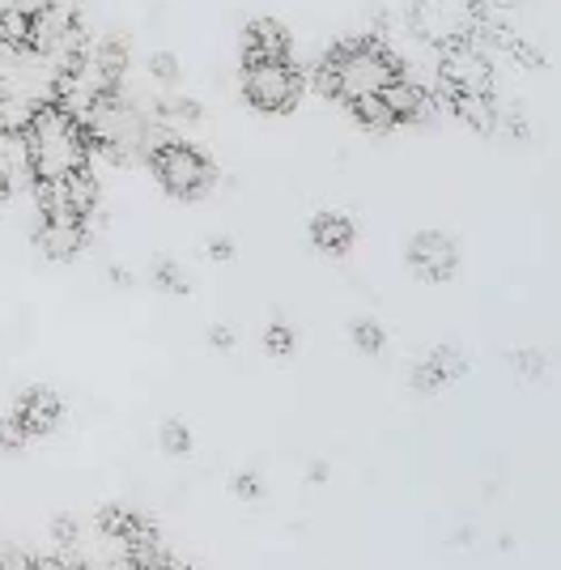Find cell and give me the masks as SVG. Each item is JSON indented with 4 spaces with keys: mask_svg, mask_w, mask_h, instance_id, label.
I'll use <instances>...</instances> for the list:
<instances>
[{
    "mask_svg": "<svg viewBox=\"0 0 561 570\" xmlns=\"http://www.w3.org/2000/svg\"><path fill=\"white\" fill-rule=\"evenodd\" d=\"M26 141L35 154V179L39 184H69L72 175L90 170V132L86 124L65 111L60 102L43 98L26 124Z\"/></svg>",
    "mask_w": 561,
    "mask_h": 570,
    "instance_id": "obj_1",
    "label": "cell"
},
{
    "mask_svg": "<svg viewBox=\"0 0 561 570\" xmlns=\"http://www.w3.org/2000/svg\"><path fill=\"white\" fill-rule=\"evenodd\" d=\"M327 65L336 69V90H341L345 107L362 102V98H383V90L404 77L396 56L374 39H357V43L327 51Z\"/></svg>",
    "mask_w": 561,
    "mask_h": 570,
    "instance_id": "obj_2",
    "label": "cell"
},
{
    "mask_svg": "<svg viewBox=\"0 0 561 570\" xmlns=\"http://www.w3.org/2000/svg\"><path fill=\"white\" fill-rule=\"evenodd\" d=\"M149 124L154 119H145L119 90H111L94 102V111L86 116V132L94 149H102L107 158L137 163V158H149Z\"/></svg>",
    "mask_w": 561,
    "mask_h": 570,
    "instance_id": "obj_3",
    "label": "cell"
},
{
    "mask_svg": "<svg viewBox=\"0 0 561 570\" xmlns=\"http://www.w3.org/2000/svg\"><path fill=\"white\" fill-rule=\"evenodd\" d=\"M149 167L158 175V184H163L170 196H179V200H191V196H205L213 188V163L196 149V145H166L158 149L154 158H149Z\"/></svg>",
    "mask_w": 561,
    "mask_h": 570,
    "instance_id": "obj_4",
    "label": "cell"
},
{
    "mask_svg": "<svg viewBox=\"0 0 561 570\" xmlns=\"http://www.w3.org/2000/svg\"><path fill=\"white\" fill-rule=\"evenodd\" d=\"M409 30L425 39L430 48H455L468 43L476 30V4H455V0H430V4H413L409 9Z\"/></svg>",
    "mask_w": 561,
    "mask_h": 570,
    "instance_id": "obj_5",
    "label": "cell"
},
{
    "mask_svg": "<svg viewBox=\"0 0 561 570\" xmlns=\"http://www.w3.org/2000/svg\"><path fill=\"white\" fill-rule=\"evenodd\" d=\"M303 95V77L289 60H273V65H243V98L256 111H289Z\"/></svg>",
    "mask_w": 561,
    "mask_h": 570,
    "instance_id": "obj_6",
    "label": "cell"
},
{
    "mask_svg": "<svg viewBox=\"0 0 561 570\" xmlns=\"http://www.w3.org/2000/svg\"><path fill=\"white\" fill-rule=\"evenodd\" d=\"M439 81H443V95L490 98V90H493L490 51L476 48V43H455V48H446L443 60H439Z\"/></svg>",
    "mask_w": 561,
    "mask_h": 570,
    "instance_id": "obj_7",
    "label": "cell"
},
{
    "mask_svg": "<svg viewBox=\"0 0 561 570\" xmlns=\"http://www.w3.org/2000/svg\"><path fill=\"white\" fill-rule=\"evenodd\" d=\"M409 268L417 273L421 282H451L455 268H460V252H455V243L443 230H421L409 243Z\"/></svg>",
    "mask_w": 561,
    "mask_h": 570,
    "instance_id": "obj_8",
    "label": "cell"
},
{
    "mask_svg": "<svg viewBox=\"0 0 561 570\" xmlns=\"http://www.w3.org/2000/svg\"><path fill=\"white\" fill-rule=\"evenodd\" d=\"M35 243L47 261H69L86 243V217H77L72 209H47V214H39Z\"/></svg>",
    "mask_w": 561,
    "mask_h": 570,
    "instance_id": "obj_9",
    "label": "cell"
},
{
    "mask_svg": "<svg viewBox=\"0 0 561 570\" xmlns=\"http://www.w3.org/2000/svg\"><path fill=\"white\" fill-rule=\"evenodd\" d=\"M273 60H289V35L273 18H256L243 35V65H273Z\"/></svg>",
    "mask_w": 561,
    "mask_h": 570,
    "instance_id": "obj_10",
    "label": "cell"
},
{
    "mask_svg": "<svg viewBox=\"0 0 561 570\" xmlns=\"http://www.w3.org/2000/svg\"><path fill=\"white\" fill-rule=\"evenodd\" d=\"M60 413H65V404L51 387H30L13 409V422H22L26 434H47V430H56Z\"/></svg>",
    "mask_w": 561,
    "mask_h": 570,
    "instance_id": "obj_11",
    "label": "cell"
},
{
    "mask_svg": "<svg viewBox=\"0 0 561 570\" xmlns=\"http://www.w3.org/2000/svg\"><path fill=\"white\" fill-rule=\"evenodd\" d=\"M383 102H387V111L396 116V124H417L434 111V98L430 90H421L417 81H409V77H400L396 86H387L383 90Z\"/></svg>",
    "mask_w": 561,
    "mask_h": 570,
    "instance_id": "obj_12",
    "label": "cell"
},
{
    "mask_svg": "<svg viewBox=\"0 0 561 570\" xmlns=\"http://www.w3.org/2000/svg\"><path fill=\"white\" fill-rule=\"evenodd\" d=\"M460 375H464V357H460V350L443 345V350H434V354L417 366L413 387H417V392H439V387H446V383L460 380Z\"/></svg>",
    "mask_w": 561,
    "mask_h": 570,
    "instance_id": "obj_13",
    "label": "cell"
},
{
    "mask_svg": "<svg viewBox=\"0 0 561 570\" xmlns=\"http://www.w3.org/2000/svg\"><path fill=\"white\" fill-rule=\"evenodd\" d=\"M353 235L357 230H353V222L345 214H319L311 222V243L327 256H345L353 247Z\"/></svg>",
    "mask_w": 561,
    "mask_h": 570,
    "instance_id": "obj_14",
    "label": "cell"
},
{
    "mask_svg": "<svg viewBox=\"0 0 561 570\" xmlns=\"http://www.w3.org/2000/svg\"><path fill=\"white\" fill-rule=\"evenodd\" d=\"M455 111V116L464 119L468 128H476V132H493L498 124H502V111L493 107V95L490 98H472V95H439Z\"/></svg>",
    "mask_w": 561,
    "mask_h": 570,
    "instance_id": "obj_15",
    "label": "cell"
},
{
    "mask_svg": "<svg viewBox=\"0 0 561 570\" xmlns=\"http://www.w3.org/2000/svg\"><path fill=\"white\" fill-rule=\"evenodd\" d=\"M56 188L65 191V205L77 217H90L98 209V179H94V170H81V175H72L69 184H56Z\"/></svg>",
    "mask_w": 561,
    "mask_h": 570,
    "instance_id": "obj_16",
    "label": "cell"
},
{
    "mask_svg": "<svg viewBox=\"0 0 561 570\" xmlns=\"http://www.w3.org/2000/svg\"><path fill=\"white\" fill-rule=\"evenodd\" d=\"M94 65H98V69H102V77H107V81L119 90L124 69H128V48H124V39H102V43L94 48Z\"/></svg>",
    "mask_w": 561,
    "mask_h": 570,
    "instance_id": "obj_17",
    "label": "cell"
},
{
    "mask_svg": "<svg viewBox=\"0 0 561 570\" xmlns=\"http://www.w3.org/2000/svg\"><path fill=\"white\" fill-rule=\"evenodd\" d=\"M350 111L362 119L366 128H374V132H387V128H396V116L387 111V102H383V98H362V102H353Z\"/></svg>",
    "mask_w": 561,
    "mask_h": 570,
    "instance_id": "obj_18",
    "label": "cell"
},
{
    "mask_svg": "<svg viewBox=\"0 0 561 570\" xmlns=\"http://www.w3.org/2000/svg\"><path fill=\"white\" fill-rule=\"evenodd\" d=\"M353 345L362 350V354H383V345H387V333L374 324V320H357L353 324Z\"/></svg>",
    "mask_w": 561,
    "mask_h": 570,
    "instance_id": "obj_19",
    "label": "cell"
},
{
    "mask_svg": "<svg viewBox=\"0 0 561 570\" xmlns=\"http://www.w3.org/2000/svg\"><path fill=\"white\" fill-rule=\"evenodd\" d=\"M264 350L273 357H289L294 354V328H289L285 320H273V324L264 328Z\"/></svg>",
    "mask_w": 561,
    "mask_h": 570,
    "instance_id": "obj_20",
    "label": "cell"
},
{
    "mask_svg": "<svg viewBox=\"0 0 561 570\" xmlns=\"http://www.w3.org/2000/svg\"><path fill=\"white\" fill-rule=\"evenodd\" d=\"M154 282H158V289H170V294H184V289H187L179 264L166 261V256H158V261H154Z\"/></svg>",
    "mask_w": 561,
    "mask_h": 570,
    "instance_id": "obj_21",
    "label": "cell"
},
{
    "mask_svg": "<svg viewBox=\"0 0 561 570\" xmlns=\"http://www.w3.org/2000/svg\"><path fill=\"white\" fill-rule=\"evenodd\" d=\"M511 366L523 380H540L549 371V357L540 354V350H519V354H511Z\"/></svg>",
    "mask_w": 561,
    "mask_h": 570,
    "instance_id": "obj_22",
    "label": "cell"
},
{
    "mask_svg": "<svg viewBox=\"0 0 561 570\" xmlns=\"http://www.w3.org/2000/svg\"><path fill=\"white\" fill-rule=\"evenodd\" d=\"M149 72L163 81L166 90H170V86H179V60H175L170 51H154V56H149Z\"/></svg>",
    "mask_w": 561,
    "mask_h": 570,
    "instance_id": "obj_23",
    "label": "cell"
},
{
    "mask_svg": "<svg viewBox=\"0 0 561 570\" xmlns=\"http://www.w3.org/2000/svg\"><path fill=\"white\" fill-rule=\"evenodd\" d=\"M163 452H170V455L191 452V434H187L184 422H166L163 426Z\"/></svg>",
    "mask_w": 561,
    "mask_h": 570,
    "instance_id": "obj_24",
    "label": "cell"
},
{
    "mask_svg": "<svg viewBox=\"0 0 561 570\" xmlns=\"http://www.w3.org/2000/svg\"><path fill=\"white\" fill-rule=\"evenodd\" d=\"M163 116H170V119H200V102H191V98L170 95V98L163 102Z\"/></svg>",
    "mask_w": 561,
    "mask_h": 570,
    "instance_id": "obj_25",
    "label": "cell"
},
{
    "mask_svg": "<svg viewBox=\"0 0 561 570\" xmlns=\"http://www.w3.org/2000/svg\"><path fill=\"white\" fill-rule=\"evenodd\" d=\"M506 48L519 56V65H528V69H544V51L532 48V43H523L519 35H511V43H506Z\"/></svg>",
    "mask_w": 561,
    "mask_h": 570,
    "instance_id": "obj_26",
    "label": "cell"
},
{
    "mask_svg": "<svg viewBox=\"0 0 561 570\" xmlns=\"http://www.w3.org/2000/svg\"><path fill=\"white\" fill-rule=\"evenodd\" d=\"M234 494L238 499H247V502H256L259 499V481H256V473H234Z\"/></svg>",
    "mask_w": 561,
    "mask_h": 570,
    "instance_id": "obj_27",
    "label": "cell"
},
{
    "mask_svg": "<svg viewBox=\"0 0 561 570\" xmlns=\"http://www.w3.org/2000/svg\"><path fill=\"white\" fill-rule=\"evenodd\" d=\"M26 443V430H22V422H13V417H9V422H4V448H9V452H18V448H22Z\"/></svg>",
    "mask_w": 561,
    "mask_h": 570,
    "instance_id": "obj_28",
    "label": "cell"
},
{
    "mask_svg": "<svg viewBox=\"0 0 561 570\" xmlns=\"http://www.w3.org/2000/svg\"><path fill=\"white\" fill-rule=\"evenodd\" d=\"M213 345H217V350H230L234 345V333L226 328V324H217V328H213Z\"/></svg>",
    "mask_w": 561,
    "mask_h": 570,
    "instance_id": "obj_29",
    "label": "cell"
},
{
    "mask_svg": "<svg viewBox=\"0 0 561 570\" xmlns=\"http://www.w3.org/2000/svg\"><path fill=\"white\" fill-rule=\"evenodd\" d=\"M209 256H213V261H230L234 247L226 243V238H217V243H209Z\"/></svg>",
    "mask_w": 561,
    "mask_h": 570,
    "instance_id": "obj_30",
    "label": "cell"
}]
</instances>
